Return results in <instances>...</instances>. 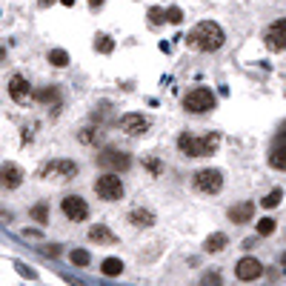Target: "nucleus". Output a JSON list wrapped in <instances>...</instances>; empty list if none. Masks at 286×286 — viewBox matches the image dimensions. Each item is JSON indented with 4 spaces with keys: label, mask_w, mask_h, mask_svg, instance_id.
<instances>
[{
    "label": "nucleus",
    "mask_w": 286,
    "mask_h": 286,
    "mask_svg": "<svg viewBox=\"0 0 286 286\" xmlns=\"http://www.w3.org/2000/svg\"><path fill=\"white\" fill-rule=\"evenodd\" d=\"M32 218L37 220V223H49V209H46V203H37V206H34Z\"/></svg>",
    "instance_id": "nucleus-26"
},
{
    "label": "nucleus",
    "mask_w": 286,
    "mask_h": 286,
    "mask_svg": "<svg viewBox=\"0 0 286 286\" xmlns=\"http://www.w3.org/2000/svg\"><path fill=\"white\" fill-rule=\"evenodd\" d=\"M52 3H54V0H37V6H40V9H46V6H52Z\"/></svg>",
    "instance_id": "nucleus-34"
},
{
    "label": "nucleus",
    "mask_w": 286,
    "mask_h": 286,
    "mask_svg": "<svg viewBox=\"0 0 286 286\" xmlns=\"http://www.w3.org/2000/svg\"><path fill=\"white\" fill-rule=\"evenodd\" d=\"M95 192L101 195L103 201H120L123 198V181H120L118 175L106 172V175H101L95 181Z\"/></svg>",
    "instance_id": "nucleus-3"
},
{
    "label": "nucleus",
    "mask_w": 286,
    "mask_h": 286,
    "mask_svg": "<svg viewBox=\"0 0 286 286\" xmlns=\"http://www.w3.org/2000/svg\"><path fill=\"white\" fill-rule=\"evenodd\" d=\"M263 40H266V49H272V52L286 49V20H275L269 29H266Z\"/></svg>",
    "instance_id": "nucleus-8"
},
{
    "label": "nucleus",
    "mask_w": 286,
    "mask_h": 286,
    "mask_svg": "<svg viewBox=\"0 0 286 286\" xmlns=\"http://www.w3.org/2000/svg\"><path fill=\"white\" fill-rule=\"evenodd\" d=\"M34 101H40V103H57V89H54V86L37 89V92H34Z\"/></svg>",
    "instance_id": "nucleus-20"
},
{
    "label": "nucleus",
    "mask_w": 286,
    "mask_h": 286,
    "mask_svg": "<svg viewBox=\"0 0 286 286\" xmlns=\"http://www.w3.org/2000/svg\"><path fill=\"white\" fill-rule=\"evenodd\" d=\"M272 232H275V220L272 218H260L258 220V235L266 237V235H272Z\"/></svg>",
    "instance_id": "nucleus-27"
},
{
    "label": "nucleus",
    "mask_w": 286,
    "mask_h": 286,
    "mask_svg": "<svg viewBox=\"0 0 286 286\" xmlns=\"http://www.w3.org/2000/svg\"><path fill=\"white\" fill-rule=\"evenodd\" d=\"M63 215H66L69 220H86V215H89V206H86V201L80 198V195H69V198H63Z\"/></svg>",
    "instance_id": "nucleus-7"
},
{
    "label": "nucleus",
    "mask_w": 286,
    "mask_h": 286,
    "mask_svg": "<svg viewBox=\"0 0 286 286\" xmlns=\"http://www.w3.org/2000/svg\"><path fill=\"white\" fill-rule=\"evenodd\" d=\"M69 258H72V263H75V266H89V260H92L86 249H75V252L69 255Z\"/></svg>",
    "instance_id": "nucleus-25"
},
{
    "label": "nucleus",
    "mask_w": 286,
    "mask_h": 286,
    "mask_svg": "<svg viewBox=\"0 0 286 286\" xmlns=\"http://www.w3.org/2000/svg\"><path fill=\"white\" fill-rule=\"evenodd\" d=\"M146 166H149V172H152V175H160V163H157L155 157H149V160H146Z\"/></svg>",
    "instance_id": "nucleus-31"
},
{
    "label": "nucleus",
    "mask_w": 286,
    "mask_h": 286,
    "mask_svg": "<svg viewBox=\"0 0 286 286\" xmlns=\"http://www.w3.org/2000/svg\"><path fill=\"white\" fill-rule=\"evenodd\" d=\"M89 237H92L95 243H106V246H112V243L118 240V237L112 235V232H109V229H106L103 223H98V226H92V229H89Z\"/></svg>",
    "instance_id": "nucleus-16"
},
{
    "label": "nucleus",
    "mask_w": 286,
    "mask_h": 286,
    "mask_svg": "<svg viewBox=\"0 0 286 286\" xmlns=\"http://www.w3.org/2000/svg\"><path fill=\"white\" fill-rule=\"evenodd\" d=\"M89 6H92V9H101V6H103V0H89Z\"/></svg>",
    "instance_id": "nucleus-33"
},
{
    "label": "nucleus",
    "mask_w": 286,
    "mask_h": 286,
    "mask_svg": "<svg viewBox=\"0 0 286 286\" xmlns=\"http://www.w3.org/2000/svg\"><path fill=\"white\" fill-rule=\"evenodd\" d=\"M269 163H272L275 169H284V172H286V137H284V140H278V143L272 146Z\"/></svg>",
    "instance_id": "nucleus-15"
},
{
    "label": "nucleus",
    "mask_w": 286,
    "mask_h": 286,
    "mask_svg": "<svg viewBox=\"0 0 286 286\" xmlns=\"http://www.w3.org/2000/svg\"><path fill=\"white\" fill-rule=\"evenodd\" d=\"M49 63L52 66H57V69H63V66H69V54L63 49H52L49 52Z\"/></svg>",
    "instance_id": "nucleus-21"
},
{
    "label": "nucleus",
    "mask_w": 286,
    "mask_h": 286,
    "mask_svg": "<svg viewBox=\"0 0 286 286\" xmlns=\"http://www.w3.org/2000/svg\"><path fill=\"white\" fill-rule=\"evenodd\" d=\"M235 275L240 281H258V278L263 275V266H260L258 258H240L235 263Z\"/></svg>",
    "instance_id": "nucleus-9"
},
{
    "label": "nucleus",
    "mask_w": 286,
    "mask_h": 286,
    "mask_svg": "<svg viewBox=\"0 0 286 286\" xmlns=\"http://www.w3.org/2000/svg\"><path fill=\"white\" fill-rule=\"evenodd\" d=\"M101 272L106 278H118L120 272H123V260H120V258H106L101 263Z\"/></svg>",
    "instance_id": "nucleus-18"
},
{
    "label": "nucleus",
    "mask_w": 286,
    "mask_h": 286,
    "mask_svg": "<svg viewBox=\"0 0 286 286\" xmlns=\"http://www.w3.org/2000/svg\"><path fill=\"white\" fill-rule=\"evenodd\" d=\"M252 215H255V203L252 201H243V203H237V206L229 209V220H232V223H249Z\"/></svg>",
    "instance_id": "nucleus-13"
},
{
    "label": "nucleus",
    "mask_w": 286,
    "mask_h": 286,
    "mask_svg": "<svg viewBox=\"0 0 286 286\" xmlns=\"http://www.w3.org/2000/svg\"><path fill=\"white\" fill-rule=\"evenodd\" d=\"M9 95H12L15 103H29V98H34L32 86H29V80H26L23 75H15V78L9 80Z\"/></svg>",
    "instance_id": "nucleus-10"
},
{
    "label": "nucleus",
    "mask_w": 286,
    "mask_h": 286,
    "mask_svg": "<svg viewBox=\"0 0 286 286\" xmlns=\"http://www.w3.org/2000/svg\"><path fill=\"white\" fill-rule=\"evenodd\" d=\"M60 3H63V6H75V0H60Z\"/></svg>",
    "instance_id": "nucleus-35"
},
{
    "label": "nucleus",
    "mask_w": 286,
    "mask_h": 286,
    "mask_svg": "<svg viewBox=\"0 0 286 286\" xmlns=\"http://www.w3.org/2000/svg\"><path fill=\"white\" fill-rule=\"evenodd\" d=\"M284 263H286V255H284Z\"/></svg>",
    "instance_id": "nucleus-36"
},
{
    "label": "nucleus",
    "mask_w": 286,
    "mask_h": 286,
    "mask_svg": "<svg viewBox=\"0 0 286 286\" xmlns=\"http://www.w3.org/2000/svg\"><path fill=\"white\" fill-rule=\"evenodd\" d=\"M178 149L183 152V155H189V157H203L201 155V137H192V135H181L178 137Z\"/></svg>",
    "instance_id": "nucleus-14"
},
{
    "label": "nucleus",
    "mask_w": 286,
    "mask_h": 286,
    "mask_svg": "<svg viewBox=\"0 0 286 286\" xmlns=\"http://www.w3.org/2000/svg\"><path fill=\"white\" fill-rule=\"evenodd\" d=\"M195 186L201 192H206V195H215V192H220V186H223V175H220L218 169H201L195 175Z\"/></svg>",
    "instance_id": "nucleus-5"
},
{
    "label": "nucleus",
    "mask_w": 286,
    "mask_h": 286,
    "mask_svg": "<svg viewBox=\"0 0 286 286\" xmlns=\"http://www.w3.org/2000/svg\"><path fill=\"white\" fill-rule=\"evenodd\" d=\"M226 243H229V237L223 235V232H215V235L206 237V252H220Z\"/></svg>",
    "instance_id": "nucleus-19"
},
{
    "label": "nucleus",
    "mask_w": 286,
    "mask_h": 286,
    "mask_svg": "<svg viewBox=\"0 0 286 286\" xmlns=\"http://www.w3.org/2000/svg\"><path fill=\"white\" fill-rule=\"evenodd\" d=\"M95 129H83V132H80V140H83V143H95Z\"/></svg>",
    "instance_id": "nucleus-30"
},
{
    "label": "nucleus",
    "mask_w": 286,
    "mask_h": 286,
    "mask_svg": "<svg viewBox=\"0 0 286 286\" xmlns=\"http://www.w3.org/2000/svg\"><path fill=\"white\" fill-rule=\"evenodd\" d=\"M183 106H186V112L203 115V112L215 109V95H212V89H206V86H198V89H192V92H189V95L183 98Z\"/></svg>",
    "instance_id": "nucleus-2"
},
{
    "label": "nucleus",
    "mask_w": 286,
    "mask_h": 286,
    "mask_svg": "<svg viewBox=\"0 0 286 286\" xmlns=\"http://www.w3.org/2000/svg\"><path fill=\"white\" fill-rule=\"evenodd\" d=\"M120 129L126 132V135H143L146 129H149V120L143 118V115H123L120 118Z\"/></svg>",
    "instance_id": "nucleus-11"
},
{
    "label": "nucleus",
    "mask_w": 286,
    "mask_h": 286,
    "mask_svg": "<svg viewBox=\"0 0 286 286\" xmlns=\"http://www.w3.org/2000/svg\"><path fill=\"white\" fill-rule=\"evenodd\" d=\"M95 49L101 52V54H109V52L115 49V43H112L109 34H98V37H95Z\"/></svg>",
    "instance_id": "nucleus-22"
},
{
    "label": "nucleus",
    "mask_w": 286,
    "mask_h": 286,
    "mask_svg": "<svg viewBox=\"0 0 286 286\" xmlns=\"http://www.w3.org/2000/svg\"><path fill=\"white\" fill-rule=\"evenodd\" d=\"M284 201V192H281V189H272L269 195H266V198H263V206H266V209H275V206H278V203Z\"/></svg>",
    "instance_id": "nucleus-23"
},
{
    "label": "nucleus",
    "mask_w": 286,
    "mask_h": 286,
    "mask_svg": "<svg viewBox=\"0 0 286 286\" xmlns=\"http://www.w3.org/2000/svg\"><path fill=\"white\" fill-rule=\"evenodd\" d=\"M43 175L46 178H57V181H69L78 175V163L75 160H52L43 166Z\"/></svg>",
    "instance_id": "nucleus-6"
},
{
    "label": "nucleus",
    "mask_w": 286,
    "mask_h": 286,
    "mask_svg": "<svg viewBox=\"0 0 286 286\" xmlns=\"http://www.w3.org/2000/svg\"><path fill=\"white\" fill-rule=\"evenodd\" d=\"M189 46H195V49H201V52H218L220 46H223V32H220V26L212 23V20L198 23V26L189 32Z\"/></svg>",
    "instance_id": "nucleus-1"
},
{
    "label": "nucleus",
    "mask_w": 286,
    "mask_h": 286,
    "mask_svg": "<svg viewBox=\"0 0 286 286\" xmlns=\"http://www.w3.org/2000/svg\"><path fill=\"white\" fill-rule=\"evenodd\" d=\"M46 255H52V258H57V255H60V249H57V246H49V249H46Z\"/></svg>",
    "instance_id": "nucleus-32"
},
{
    "label": "nucleus",
    "mask_w": 286,
    "mask_h": 286,
    "mask_svg": "<svg viewBox=\"0 0 286 286\" xmlns=\"http://www.w3.org/2000/svg\"><path fill=\"white\" fill-rule=\"evenodd\" d=\"M166 20V9H160V6H152L149 9V23L152 26H160Z\"/></svg>",
    "instance_id": "nucleus-24"
},
{
    "label": "nucleus",
    "mask_w": 286,
    "mask_h": 286,
    "mask_svg": "<svg viewBox=\"0 0 286 286\" xmlns=\"http://www.w3.org/2000/svg\"><path fill=\"white\" fill-rule=\"evenodd\" d=\"M129 223L132 226H152L155 223V215H152L149 209H132L129 212Z\"/></svg>",
    "instance_id": "nucleus-17"
},
{
    "label": "nucleus",
    "mask_w": 286,
    "mask_h": 286,
    "mask_svg": "<svg viewBox=\"0 0 286 286\" xmlns=\"http://www.w3.org/2000/svg\"><path fill=\"white\" fill-rule=\"evenodd\" d=\"M201 286H223V278H220L218 272H206L201 278Z\"/></svg>",
    "instance_id": "nucleus-28"
},
{
    "label": "nucleus",
    "mask_w": 286,
    "mask_h": 286,
    "mask_svg": "<svg viewBox=\"0 0 286 286\" xmlns=\"http://www.w3.org/2000/svg\"><path fill=\"white\" fill-rule=\"evenodd\" d=\"M0 178H3V186H6V189H17V186H20V181H23V169L15 166V163H3V169H0Z\"/></svg>",
    "instance_id": "nucleus-12"
},
{
    "label": "nucleus",
    "mask_w": 286,
    "mask_h": 286,
    "mask_svg": "<svg viewBox=\"0 0 286 286\" xmlns=\"http://www.w3.org/2000/svg\"><path fill=\"white\" fill-rule=\"evenodd\" d=\"M166 20L169 23H181V20H183V12H181L178 6H172V9L166 12Z\"/></svg>",
    "instance_id": "nucleus-29"
},
{
    "label": "nucleus",
    "mask_w": 286,
    "mask_h": 286,
    "mask_svg": "<svg viewBox=\"0 0 286 286\" xmlns=\"http://www.w3.org/2000/svg\"><path fill=\"white\" fill-rule=\"evenodd\" d=\"M98 163H101L103 169H109L112 175L115 172H126V169L132 166V160H129V155L126 152H118V149H106L98 155Z\"/></svg>",
    "instance_id": "nucleus-4"
}]
</instances>
